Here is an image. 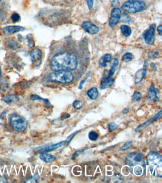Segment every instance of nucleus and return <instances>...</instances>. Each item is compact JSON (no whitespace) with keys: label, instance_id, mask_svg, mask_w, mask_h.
Segmentation results:
<instances>
[{"label":"nucleus","instance_id":"obj_1","mask_svg":"<svg viewBox=\"0 0 162 183\" xmlns=\"http://www.w3.org/2000/svg\"><path fill=\"white\" fill-rule=\"evenodd\" d=\"M50 65L53 71H71L77 68L78 60L74 54L67 52H62L57 53L52 57Z\"/></svg>","mask_w":162,"mask_h":183},{"label":"nucleus","instance_id":"obj_2","mask_svg":"<svg viewBox=\"0 0 162 183\" xmlns=\"http://www.w3.org/2000/svg\"><path fill=\"white\" fill-rule=\"evenodd\" d=\"M147 163L149 167L151 173L154 176L162 177V156L158 152L152 151L148 154Z\"/></svg>","mask_w":162,"mask_h":183},{"label":"nucleus","instance_id":"obj_3","mask_svg":"<svg viewBox=\"0 0 162 183\" xmlns=\"http://www.w3.org/2000/svg\"><path fill=\"white\" fill-rule=\"evenodd\" d=\"M73 78V74L69 71H53L48 76L49 81L61 84L71 83L72 82Z\"/></svg>","mask_w":162,"mask_h":183},{"label":"nucleus","instance_id":"obj_4","mask_svg":"<svg viewBox=\"0 0 162 183\" xmlns=\"http://www.w3.org/2000/svg\"><path fill=\"white\" fill-rule=\"evenodd\" d=\"M146 5L140 0H129L125 2L121 6L124 12L128 14H134L145 10Z\"/></svg>","mask_w":162,"mask_h":183},{"label":"nucleus","instance_id":"obj_5","mask_svg":"<svg viewBox=\"0 0 162 183\" xmlns=\"http://www.w3.org/2000/svg\"><path fill=\"white\" fill-rule=\"evenodd\" d=\"M10 124L15 131L21 132L26 129L28 122L23 116L14 113L10 116Z\"/></svg>","mask_w":162,"mask_h":183},{"label":"nucleus","instance_id":"obj_6","mask_svg":"<svg viewBox=\"0 0 162 183\" xmlns=\"http://www.w3.org/2000/svg\"><path fill=\"white\" fill-rule=\"evenodd\" d=\"M144 158L141 154L137 152H132L129 154L125 158V163L128 166H134L138 163L143 162Z\"/></svg>","mask_w":162,"mask_h":183},{"label":"nucleus","instance_id":"obj_7","mask_svg":"<svg viewBox=\"0 0 162 183\" xmlns=\"http://www.w3.org/2000/svg\"><path fill=\"white\" fill-rule=\"evenodd\" d=\"M155 24H152L145 32L143 37L144 40L148 45H152L155 41Z\"/></svg>","mask_w":162,"mask_h":183},{"label":"nucleus","instance_id":"obj_8","mask_svg":"<svg viewBox=\"0 0 162 183\" xmlns=\"http://www.w3.org/2000/svg\"><path fill=\"white\" fill-rule=\"evenodd\" d=\"M121 17V11L119 8H114L112 10L108 24L111 27L116 26Z\"/></svg>","mask_w":162,"mask_h":183},{"label":"nucleus","instance_id":"obj_9","mask_svg":"<svg viewBox=\"0 0 162 183\" xmlns=\"http://www.w3.org/2000/svg\"><path fill=\"white\" fill-rule=\"evenodd\" d=\"M42 52L38 48L34 49L31 53V57L32 65L35 67H38L42 63Z\"/></svg>","mask_w":162,"mask_h":183},{"label":"nucleus","instance_id":"obj_10","mask_svg":"<svg viewBox=\"0 0 162 183\" xmlns=\"http://www.w3.org/2000/svg\"><path fill=\"white\" fill-rule=\"evenodd\" d=\"M81 27L85 32L90 35H96L99 31V28L94 23L89 21L83 22L81 24Z\"/></svg>","mask_w":162,"mask_h":183},{"label":"nucleus","instance_id":"obj_11","mask_svg":"<svg viewBox=\"0 0 162 183\" xmlns=\"http://www.w3.org/2000/svg\"><path fill=\"white\" fill-rule=\"evenodd\" d=\"M162 116V111L160 110L158 114H156L154 116H153L152 118H151L149 120H147L146 122H145L144 123L142 124L140 126H138L136 129V132L140 131L141 130H144L145 128H146L148 126L152 124L153 123L158 120L159 119L161 118Z\"/></svg>","mask_w":162,"mask_h":183},{"label":"nucleus","instance_id":"obj_12","mask_svg":"<svg viewBox=\"0 0 162 183\" xmlns=\"http://www.w3.org/2000/svg\"><path fill=\"white\" fill-rule=\"evenodd\" d=\"M158 93V90L155 88L154 84H152L148 90V94H147V98L148 100L151 101L158 102L159 98L157 96Z\"/></svg>","mask_w":162,"mask_h":183},{"label":"nucleus","instance_id":"obj_13","mask_svg":"<svg viewBox=\"0 0 162 183\" xmlns=\"http://www.w3.org/2000/svg\"><path fill=\"white\" fill-rule=\"evenodd\" d=\"M24 30V27L20 26H8L4 28L2 31L4 34L6 35H13L16 32L23 31Z\"/></svg>","mask_w":162,"mask_h":183},{"label":"nucleus","instance_id":"obj_14","mask_svg":"<svg viewBox=\"0 0 162 183\" xmlns=\"http://www.w3.org/2000/svg\"><path fill=\"white\" fill-rule=\"evenodd\" d=\"M114 82H115L114 79L112 78V77L110 78L108 76L103 77L100 82V89L104 90L105 89L110 87L113 85Z\"/></svg>","mask_w":162,"mask_h":183},{"label":"nucleus","instance_id":"obj_15","mask_svg":"<svg viewBox=\"0 0 162 183\" xmlns=\"http://www.w3.org/2000/svg\"><path fill=\"white\" fill-rule=\"evenodd\" d=\"M66 144V141H61V142H59V143H56V144H54L52 145H50V146H47L46 148H43L42 149H37L38 150H40L43 152L44 153H48V152H51V151H53L54 150L60 148L63 145H65Z\"/></svg>","mask_w":162,"mask_h":183},{"label":"nucleus","instance_id":"obj_16","mask_svg":"<svg viewBox=\"0 0 162 183\" xmlns=\"http://www.w3.org/2000/svg\"><path fill=\"white\" fill-rule=\"evenodd\" d=\"M119 60L116 58H113V59L111 60L110 62V69L108 72V77L111 78L114 75L117 66L119 65Z\"/></svg>","mask_w":162,"mask_h":183},{"label":"nucleus","instance_id":"obj_17","mask_svg":"<svg viewBox=\"0 0 162 183\" xmlns=\"http://www.w3.org/2000/svg\"><path fill=\"white\" fill-rule=\"evenodd\" d=\"M146 70L145 69H140L137 72L134 77V82L136 84L140 83L142 81L146 75Z\"/></svg>","mask_w":162,"mask_h":183},{"label":"nucleus","instance_id":"obj_18","mask_svg":"<svg viewBox=\"0 0 162 183\" xmlns=\"http://www.w3.org/2000/svg\"><path fill=\"white\" fill-rule=\"evenodd\" d=\"M111 57V55L109 53H107V54L104 55L103 56L101 57L99 61V65L101 67H107V63L110 62Z\"/></svg>","mask_w":162,"mask_h":183},{"label":"nucleus","instance_id":"obj_19","mask_svg":"<svg viewBox=\"0 0 162 183\" xmlns=\"http://www.w3.org/2000/svg\"><path fill=\"white\" fill-rule=\"evenodd\" d=\"M40 158L45 163H50L56 159L55 156L47 153H42L40 156Z\"/></svg>","mask_w":162,"mask_h":183},{"label":"nucleus","instance_id":"obj_20","mask_svg":"<svg viewBox=\"0 0 162 183\" xmlns=\"http://www.w3.org/2000/svg\"><path fill=\"white\" fill-rule=\"evenodd\" d=\"M87 95L90 99L95 100L99 96V92L96 87H92L87 91Z\"/></svg>","mask_w":162,"mask_h":183},{"label":"nucleus","instance_id":"obj_21","mask_svg":"<svg viewBox=\"0 0 162 183\" xmlns=\"http://www.w3.org/2000/svg\"><path fill=\"white\" fill-rule=\"evenodd\" d=\"M121 31L125 37H129L132 32L131 28L127 25H122L120 26Z\"/></svg>","mask_w":162,"mask_h":183},{"label":"nucleus","instance_id":"obj_22","mask_svg":"<svg viewBox=\"0 0 162 183\" xmlns=\"http://www.w3.org/2000/svg\"><path fill=\"white\" fill-rule=\"evenodd\" d=\"M18 98L14 95H8L3 98V101L7 104H11L13 102L15 101Z\"/></svg>","mask_w":162,"mask_h":183},{"label":"nucleus","instance_id":"obj_23","mask_svg":"<svg viewBox=\"0 0 162 183\" xmlns=\"http://www.w3.org/2000/svg\"><path fill=\"white\" fill-rule=\"evenodd\" d=\"M30 99H31V100L34 101V100H43L44 102H45V104L46 105H51V103H50V102L47 99H43V98H42V97H40L39 96H38V95H31L30 97Z\"/></svg>","mask_w":162,"mask_h":183},{"label":"nucleus","instance_id":"obj_24","mask_svg":"<svg viewBox=\"0 0 162 183\" xmlns=\"http://www.w3.org/2000/svg\"><path fill=\"white\" fill-rule=\"evenodd\" d=\"M133 146V143L132 141H128L125 142L124 145L119 150V151H126L127 150L130 149Z\"/></svg>","mask_w":162,"mask_h":183},{"label":"nucleus","instance_id":"obj_25","mask_svg":"<svg viewBox=\"0 0 162 183\" xmlns=\"http://www.w3.org/2000/svg\"><path fill=\"white\" fill-rule=\"evenodd\" d=\"M89 138L90 140L92 141H95L99 138V135L96 132L92 131L89 133Z\"/></svg>","mask_w":162,"mask_h":183},{"label":"nucleus","instance_id":"obj_26","mask_svg":"<svg viewBox=\"0 0 162 183\" xmlns=\"http://www.w3.org/2000/svg\"><path fill=\"white\" fill-rule=\"evenodd\" d=\"M134 58V56L132 53H125L124 55H123L122 57V60L124 61L125 62H129L131 60H132Z\"/></svg>","mask_w":162,"mask_h":183},{"label":"nucleus","instance_id":"obj_27","mask_svg":"<svg viewBox=\"0 0 162 183\" xmlns=\"http://www.w3.org/2000/svg\"><path fill=\"white\" fill-rule=\"evenodd\" d=\"M39 179V176L37 173L34 176L30 177L29 178L27 179L25 182L26 183H36Z\"/></svg>","mask_w":162,"mask_h":183},{"label":"nucleus","instance_id":"obj_28","mask_svg":"<svg viewBox=\"0 0 162 183\" xmlns=\"http://www.w3.org/2000/svg\"><path fill=\"white\" fill-rule=\"evenodd\" d=\"M142 95L141 93L140 92H136L134 93L133 95L132 96V100L134 102H137L140 100L142 98Z\"/></svg>","mask_w":162,"mask_h":183},{"label":"nucleus","instance_id":"obj_29","mask_svg":"<svg viewBox=\"0 0 162 183\" xmlns=\"http://www.w3.org/2000/svg\"><path fill=\"white\" fill-rule=\"evenodd\" d=\"M143 172V168L141 166H137L134 169V173L137 175H141Z\"/></svg>","mask_w":162,"mask_h":183},{"label":"nucleus","instance_id":"obj_30","mask_svg":"<svg viewBox=\"0 0 162 183\" xmlns=\"http://www.w3.org/2000/svg\"><path fill=\"white\" fill-rule=\"evenodd\" d=\"M83 102L81 101L75 100L73 104V106L75 108L79 109L83 106Z\"/></svg>","mask_w":162,"mask_h":183},{"label":"nucleus","instance_id":"obj_31","mask_svg":"<svg viewBox=\"0 0 162 183\" xmlns=\"http://www.w3.org/2000/svg\"><path fill=\"white\" fill-rule=\"evenodd\" d=\"M78 132H79L78 131H77L75 132H74L72 134H71L69 136H68V138H67V139L65 141L66 144H69V143L71 142V141L73 139V138H74V137H75V136L77 135L78 133Z\"/></svg>","mask_w":162,"mask_h":183},{"label":"nucleus","instance_id":"obj_32","mask_svg":"<svg viewBox=\"0 0 162 183\" xmlns=\"http://www.w3.org/2000/svg\"><path fill=\"white\" fill-rule=\"evenodd\" d=\"M117 129V125L114 122L111 123L110 124L108 125V131L110 132H113V131H115Z\"/></svg>","mask_w":162,"mask_h":183},{"label":"nucleus","instance_id":"obj_33","mask_svg":"<svg viewBox=\"0 0 162 183\" xmlns=\"http://www.w3.org/2000/svg\"><path fill=\"white\" fill-rule=\"evenodd\" d=\"M20 18H21L20 16L17 13H14L11 16L12 21L13 23H17V22H19L20 21Z\"/></svg>","mask_w":162,"mask_h":183},{"label":"nucleus","instance_id":"obj_34","mask_svg":"<svg viewBox=\"0 0 162 183\" xmlns=\"http://www.w3.org/2000/svg\"><path fill=\"white\" fill-rule=\"evenodd\" d=\"M90 72H89V73H87V75L86 76L85 78L84 79V80H83L82 81H81V83H80V84H79V87H78V89H79L81 90L83 88V84H85V82L87 81V80L88 79L89 76H90Z\"/></svg>","mask_w":162,"mask_h":183},{"label":"nucleus","instance_id":"obj_35","mask_svg":"<svg viewBox=\"0 0 162 183\" xmlns=\"http://www.w3.org/2000/svg\"><path fill=\"white\" fill-rule=\"evenodd\" d=\"M119 5V2L118 0H113L111 4V6L113 8H118Z\"/></svg>","mask_w":162,"mask_h":183},{"label":"nucleus","instance_id":"obj_36","mask_svg":"<svg viewBox=\"0 0 162 183\" xmlns=\"http://www.w3.org/2000/svg\"><path fill=\"white\" fill-rule=\"evenodd\" d=\"M85 1L87 2L89 9L90 10L93 7L94 0H85Z\"/></svg>","mask_w":162,"mask_h":183},{"label":"nucleus","instance_id":"obj_37","mask_svg":"<svg viewBox=\"0 0 162 183\" xmlns=\"http://www.w3.org/2000/svg\"><path fill=\"white\" fill-rule=\"evenodd\" d=\"M81 150H78V151L75 152V153L73 155L71 159H72V160H74L77 157H78V156H79V154H81Z\"/></svg>","mask_w":162,"mask_h":183},{"label":"nucleus","instance_id":"obj_38","mask_svg":"<svg viewBox=\"0 0 162 183\" xmlns=\"http://www.w3.org/2000/svg\"><path fill=\"white\" fill-rule=\"evenodd\" d=\"M158 34H159L160 35H161L162 34V25H160L158 27Z\"/></svg>","mask_w":162,"mask_h":183},{"label":"nucleus","instance_id":"obj_39","mask_svg":"<svg viewBox=\"0 0 162 183\" xmlns=\"http://www.w3.org/2000/svg\"><path fill=\"white\" fill-rule=\"evenodd\" d=\"M7 179L6 178H5L4 177H2V176H0V183H5V182H7Z\"/></svg>","mask_w":162,"mask_h":183},{"label":"nucleus","instance_id":"obj_40","mask_svg":"<svg viewBox=\"0 0 162 183\" xmlns=\"http://www.w3.org/2000/svg\"><path fill=\"white\" fill-rule=\"evenodd\" d=\"M69 117H70V115L69 114H67V113H66L65 114H63L62 116V118L63 119H67Z\"/></svg>","mask_w":162,"mask_h":183},{"label":"nucleus","instance_id":"obj_41","mask_svg":"<svg viewBox=\"0 0 162 183\" xmlns=\"http://www.w3.org/2000/svg\"><path fill=\"white\" fill-rule=\"evenodd\" d=\"M128 109H124L123 110V111H122V113H123V114H127V113H128Z\"/></svg>","mask_w":162,"mask_h":183},{"label":"nucleus","instance_id":"obj_42","mask_svg":"<svg viewBox=\"0 0 162 183\" xmlns=\"http://www.w3.org/2000/svg\"><path fill=\"white\" fill-rule=\"evenodd\" d=\"M1 66H0V77L1 76Z\"/></svg>","mask_w":162,"mask_h":183}]
</instances>
